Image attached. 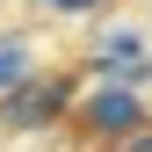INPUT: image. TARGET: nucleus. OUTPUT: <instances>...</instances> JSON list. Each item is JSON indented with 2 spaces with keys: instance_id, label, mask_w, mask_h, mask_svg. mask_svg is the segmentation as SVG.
<instances>
[{
  "instance_id": "obj_1",
  "label": "nucleus",
  "mask_w": 152,
  "mask_h": 152,
  "mask_svg": "<svg viewBox=\"0 0 152 152\" xmlns=\"http://www.w3.org/2000/svg\"><path fill=\"white\" fill-rule=\"evenodd\" d=\"M72 109V72H44V80H15L7 102H0V130H51Z\"/></svg>"
},
{
  "instance_id": "obj_2",
  "label": "nucleus",
  "mask_w": 152,
  "mask_h": 152,
  "mask_svg": "<svg viewBox=\"0 0 152 152\" xmlns=\"http://www.w3.org/2000/svg\"><path fill=\"white\" fill-rule=\"evenodd\" d=\"M80 130L87 138H130V130L145 123V102H138V87H123V80H109V87H94L80 109Z\"/></svg>"
},
{
  "instance_id": "obj_3",
  "label": "nucleus",
  "mask_w": 152,
  "mask_h": 152,
  "mask_svg": "<svg viewBox=\"0 0 152 152\" xmlns=\"http://www.w3.org/2000/svg\"><path fill=\"white\" fill-rule=\"evenodd\" d=\"M94 65H102V72H138V65H145V44H138L130 29H116V36H102Z\"/></svg>"
},
{
  "instance_id": "obj_4",
  "label": "nucleus",
  "mask_w": 152,
  "mask_h": 152,
  "mask_svg": "<svg viewBox=\"0 0 152 152\" xmlns=\"http://www.w3.org/2000/svg\"><path fill=\"white\" fill-rule=\"evenodd\" d=\"M22 72H29V51L15 44V36H0V87H15Z\"/></svg>"
},
{
  "instance_id": "obj_5",
  "label": "nucleus",
  "mask_w": 152,
  "mask_h": 152,
  "mask_svg": "<svg viewBox=\"0 0 152 152\" xmlns=\"http://www.w3.org/2000/svg\"><path fill=\"white\" fill-rule=\"evenodd\" d=\"M44 7H51V15H94L102 0H44Z\"/></svg>"
}]
</instances>
